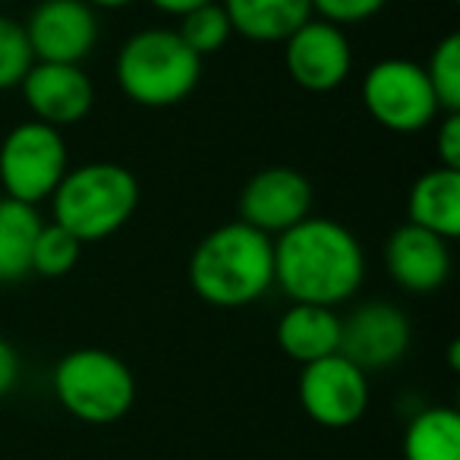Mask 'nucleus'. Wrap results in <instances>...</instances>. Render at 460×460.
Instances as JSON below:
<instances>
[{"label":"nucleus","mask_w":460,"mask_h":460,"mask_svg":"<svg viewBox=\"0 0 460 460\" xmlns=\"http://www.w3.org/2000/svg\"><path fill=\"white\" fill-rule=\"evenodd\" d=\"M413 328L401 306L385 300H369L341 315L338 353L357 363L363 372L391 369L410 350Z\"/></svg>","instance_id":"1a4fd4ad"},{"label":"nucleus","mask_w":460,"mask_h":460,"mask_svg":"<svg viewBox=\"0 0 460 460\" xmlns=\"http://www.w3.org/2000/svg\"><path fill=\"white\" fill-rule=\"evenodd\" d=\"M385 269L407 294H435L451 278V243L407 221L391 230L385 243Z\"/></svg>","instance_id":"4468645a"},{"label":"nucleus","mask_w":460,"mask_h":460,"mask_svg":"<svg viewBox=\"0 0 460 460\" xmlns=\"http://www.w3.org/2000/svg\"><path fill=\"white\" fill-rule=\"evenodd\" d=\"M300 407L322 429H350L369 410V378L357 363L341 353L300 366L296 382Z\"/></svg>","instance_id":"6e6552de"},{"label":"nucleus","mask_w":460,"mask_h":460,"mask_svg":"<svg viewBox=\"0 0 460 460\" xmlns=\"http://www.w3.org/2000/svg\"><path fill=\"white\" fill-rule=\"evenodd\" d=\"M234 35L259 45L288 41L306 20H313L309 0H221Z\"/></svg>","instance_id":"f3484780"},{"label":"nucleus","mask_w":460,"mask_h":460,"mask_svg":"<svg viewBox=\"0 0 460 460\" xmlns=\"http://www.w3.org/2000/svg\"><path fill=\"white\" fill-rule=\"evenodd\" d=\"M22 102L32 111V120L48 127H73L95 108V85L79 64H45L35 60L20 83Z\"/></svg>","instance_id":"ddd939ff"},{"label":"nucleus","mask_w":460,"mask_h":460,"mask_svg":"<svg viewBox=\"0 0 460 460\" xmlns=\"http://www.w3.org/2000/svg\"><path fill=\"white\" fill-rule=\"evenodd\" d=\"M114 79L133 104L164 111L183 104L202 79V58L192 54L177 29H142L129 35L114 60Z\"/></svg>","instance_id":"20e7f679"},{"label":"nucleus","mask_w":460,"mask_h":460,"mask_svg":"<svg viewBox=\"0 0 460 460\" xmlns=\"http://www.w3.org/2000/svg\"><path fill=\"white\" fill-rule=\"evenodd\" d=\"M35 60L79 64L98 45V16L85 0H41L22 22Z\"/></svg>","instance_id":"9b49d317"},{"label":"nucleus","mask_w":460,"mask_h":460,"mask_svg":"<svg viewBox=\"0 0 460 460\" xmlns=\"http://www.w3.org/2000/svg\"><path fill=\"white\" fill-rule=\"evenodd\" d=\"M407 221L438 234L441 240L460 237V171L435 164L420 173L407 196Z\"/></svg>","instance_id":"2eb2a0df"},{"label":"nucleus","mask_w":460,"mask_h":460,"mask_svg":"<svg viewBox=\"0 0 460 460\" xmlns=\"http://www.w3.org/2000/svg\"><path fill=\"white\" fill-rule=\"evenodd\" d=\"M363 104L378 127L397 136L422 133L441 117L422 64L407 58H385L366 70Z\"/></svg>","instance_id":"0eeeda50"},{"label":"nucleus","mask_w":460,"mask_h":460,"mask_svg":"<svg viewBox=\"0 0 460 460\" xmlns=\"http://www.w3.org/2000/svg\"><path fill=\"white\" fill-rule=\"evenodd\" d=\"M457 350H460L457 341H451V350H447V363H451L454 369H457Z\"/></svg>","instance_id":"c85d7f7f"},{"label":"nucleus","mask_w":460,"mask_h":460,"mask_svg":"<svg viewBox=\"0 0 460 460\" xmlns=\"http://www.w3.org/2000/svg\"><path fill=\"white\" fill-rule=\"evenodd\" d=\"M70 171V152L60 129L39 120H22L0 139V186L16 202L39 205L51 199L64 173Z\"/></svg>","instance_id":"423d86ee"},{"label":"nucleus","mask_w":460,"mask_h":460,"mask_svg":"<svg viewBox=\"0 0 460 460\" xmlns=\"http://www.w3.org/2000/svg\"><path fill=\"white\" fill-rule=\"evenodd\" d=\"M403 460H460V416L454 407H422L401 438Z\"/></svg>","instance_id":"6ab92c4d"},{"label":"nucleus","mask_w":460,"mask_h":460,"mask_svg":"<svg viewBox=\"0 0 460 460\" xmlns=\"http://www.w3.org/2000/svg\"><path fill=\"white\" fill-rule=\"evenodd\" d=\"M284 66L303 92H313V95L334 92L350 79V39L341 26L313 16L284 41Z\"/></svg>","instance_id":"9d476101"},{"label":"nucleus","mask_w":460,"mask_h":460,"mask_svg":"<svg viewBox=\"0 0 460 460\" xmlns=\"http://www.w3.org/2000/svg\"><path fill=\"white\" fill-rule=\"evenodd\" d=\"M22 376V359L16 353V347L10 341L0 338V397H7L10 391H16Z\"/></svg>","instance_id":"a878e982"},{"label":"nucleus","mask_w":460,"mask_h":460,"mask_svg":"<svg viewBox=\"0 0 460 460\" xmlns=\"http://www.w3.org/2000/svg\"><path fill=\"white\" fill-rule=\"evenodd\" d=\"M35 64L22 22L0 13V92L20 89L22 76Z\"/></svg>","instance_id":"5701e85b"},{"label":"nucleus","mask_w":460,"mask_h":460,"mask_svg":"<svg viewBox=\"0 0 460 460\" xmlns=\"http://www.w3.org/2000/svg\"><path fill=\"white\" fill-rule=\"evenodd\" d=\"M92 10H123L129 7V4H136V0H85Z\"/></svg>","instance_id":"cd10ccee"},{"label":"nucleus","mask_w":460,"mask_h":460,"mask_svg":"<svg viewBox=\"0 0 460 460\" xmlns=\"http://www.w3.org/2000/svg\"><path fill=\"white\" fill-rule=\"evenodd\" d=\"M177 35L183 39V45L190 48L192 54H199V58L205 60L208 54H217L227 45L234 29H230V20H227V13H224L221 0H215V4H205V7H196L180 16Z\"/></svg>","instance_id":"412c9836"},{"label":"nucleus","mask_w":460,"mask_h":460,"mask_svg":"<svg viewBox=\"0 0 460 460\" xmlns=\"http://www.w3.org/2000/svg\"><path fill=\"white\" fill-rule=\"evenodd\" d=\"M309 215H313V183L294 167H265L252 173L240 192V221L262 230L271 240Z\"/></svg>","instance_id":"f8f14e48"},{"label":"nucleus","mask_w":460,"mask_h":460,"mask_svg":"<svg viewBox=\"0 0 460 460\" xmlns=\"http://www.w3.org/2000/svg\"><path fill=\"white\" fill-rule=\"evenodd\" d=\"M441 114H460V35L447 32L422 64Z\"/></svg>","instance_id":"aec40b11"},{"label":"nucleus","mask_w":460,"mask_h":460,"mask_svg":"<svg viewBox=\"0 0 460 460\" xmlns=\"http://www.w3.org/2000/svg\"><path fill=\"white\" fill-rule=\"evenodd\" d=\"M158 13H167V16H183V13H190V10H196V7H205V4H215V0H148Z\"/></svg>","instance_id":"bb28decb"},{"label":"nucleus","mask_w":460,"mask_h":460,"mask_svg":"<svg viewBox=\"0 0 460 460\" xmlns=\"http://www.w3.org/2000/svg\"><path fill=\"white\" fill-rule=\"evenodd\" d=\"M0 4H7V0H0Z\"/></svg>","instance_id":"7c9ffc66"},{"label":"nucleus","mask_w":460,"mask_h":460,"mask_svg":"<svg viewBox=\"0 0 460 460\" xmlns=\"http://www.w3.org/2000/svg\"><path fill=\"white\" fill-rule=\"evenodd\" d=\"M83 256V243L60 224H41L39 237L32 243V275L41 278H66L76 269Z\"/></svg>","instance_id":"4be33fe9"},{"label":"nucleus","mask_w":460,"mask_h":460,"mask_svg":"<svg viewBox=\"0 0 460 460\" xmlns=\"http://www.w3.org/2000/svg\"><path fill=\"white\" fill-rule=\"evenodd\" d=\"M190 284L215 309H243L275 288V240L243 221L208 230L190 256Z\"/></svg>","instance_id":"f03ea898"},{"label":"nucleus","mask_w":460,"mask_h":460,"mask_svg":"<svg viewBox=\"0 0 460 460\" xmlns=\"http://www.w3.org/2000/svg\"><path fill=\"white\" fill-rule=\"evenodd\" d=\"M447 4H457V0H447Z\"/></svg>","instance_id":"c756f323"},{"label":"nucleus","mask_w":460,"mask_h":460,"mask_svg":"<svg viewBox=\"0 0 460 460\" xmlns=\"http://www.w3.org/2000/svg\"><path fill=\"white\" fill-rule=\"evenodd\" d=\"M363 278L366 252L347 224L309 215L275 237V288L290 303L334 309L357 296Z\"/></svg>","instance_id":"f257e3e1"},{"label":"nucleus","mask_w":460,"mask_h":460,"mask_svg":"<svg viewBox=\"0 0 460 460\" xmlns=\"http://www.w3.org/2000/svg\"><path fill=\"white\" fill-rule=\"evenodd\" d=\"M278 347L284 357L306 366L315 359H325L338 353L341 347V315L332 306H309V303H294L288 313L278 319L275 328Z\"/></svg>","instance_id":"dca6fc26"},{"label":"nucleus","mask_w":460,"mask_h":460,"mask_svg":"<svg viewBox=\"0 0 460 460\" xmlns=\"http://www.w3.org/2000/svg\"><path fill=\"white\" fill-rule=\"evenodd\" d=\"M54 397L79 422L111 426L136 403V376L104 347H76L54 366Z\"/></svg>","instance_id":"39448f33"},{"label":"nucleus","mask_w":460,"mask_h":460,"mask_svg":"<svg viewBox=\"0 0 460 460\" xmlns=\"http://www.w3.org/2000/svg\"><path fill=\"white\" fill-rule=\"evenodd\" d=\"M41 224L35 205L0 196V284H20L32 275V243Z\"/></svg>","instance_id":"a211bd4d"},{"label":"nucleus","mask_w":460,"mask_h":460,"mask_svg":"<svg viewBox=\"0 0 460 460\" xmlns=\"http://www.w3.org/2000/svg\"><path fill=\"white\" fill-rule=\"evenodd\" d=\"M139 208V180L117 161H89L64 173L51 192L54 224L70 230L79 243L114 237Z\"/></svg>","instance_id":"7ed1b4c3"},{"label":"nucleus","mask_w":460,"mask_h":460,"mask_svg":"<svg viewBox=\"0 0 460 460\" xmlns=\"http://www.w3.org/2000/svg\"><path fill=\"white\" fill-rule=\"evenodd\" d=\"M309 4H313V16L344 29L378 16L391 0H309Z\"/></svg>","instance_id":"b1692460"},{"label":"nucleus","mask_w":460,"mask_h":460,"mask_svg":"<svg viewBox=\"0 0 460 460\" xmlns=\"http://www.w3.org/2000/svg\"><path fill=\"white\" fill-rule=\"evenodd\" d=\"M435 152L441 167L460 171V114H441L435 129Z\"/></svg>","instance_id":"393cba45"}]
</instances>
